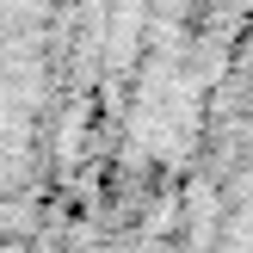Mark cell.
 Here are the masks:
<instances>
[{
  "mask_svg": "<svg viewBox=\"0 0 253 253\" xmlns=\"http://www.w3.org/2000/svg\"><path fill=\"white\" fill-rule=\"evenodd\" d=\"M253 0H74L62 167L37 253H173Z\"/></svg>",
  "mask_w": 253,
  "mask_h": 253,
  "instance_id": "obj_1",
  "label": "cell"
},
{
  "mask_svg": "<svg viewBox=\"0 0 253 253\" xmlns=\"http://www.w3.org/2000/svg\"><path fill=\"white\" fill-rule=\"evenodd\" d=\"M74 0H0V235L43 241L62 167Z\"/></svg>",
  "mask_w": 253,
  "mask_h": 253,
  "instance_id": "obj_2",
  "label": "cell"
},
{
  "mask_svg": "<svg viewBox=\"0 0 253 253\" xmlns=\"http://www.w3.org/2000/svg\"><path fill=\"white\" fill-rule=\"evenodd\" d=\"M173 253H253V25L210 105Z\"/></svg>",
  "mask_w": 253,
  "mask_h": 253,
  "instance_id": "obj_3",
  "label": "cell"
},
{
  "mask_svg": "<svg viewBox=\"0 0 253 253\" xmlns=\"http://www.w3.org/2000/svg\"><path fill=\"white\" fill-rule=\"evenodd\" d=\"M0 253H37V241H19V235H0Z\"/></svg>",
  "mask_w": 253,
  "mask_h": 253,
  "instance_id": "obj_4",
  "label": "cell"
}]
</instances>
